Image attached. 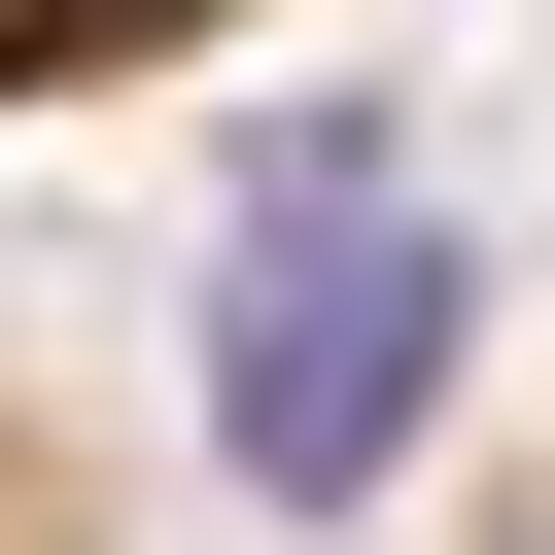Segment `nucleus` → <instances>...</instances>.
Segmentation results:
<instances>
[{
	"instance_id": "2",
	"label": "nucleus",
	"mask_w": 555,
	"mask_h": 555,
	"mask_svg": "<svg viewBox=\"0 0 555 555\" xmlns=\"http://www.w3.org/2000/svg\"><path fill=\"white\" fill-rule=\"evenodd\" d=\"M520 555H555V486H520Z\"/></svg>"
},
{
	"instance_id": "1",
	"label": "nucleus",
	"mask_w": 555,
	"mask_h": 555,
	"mask_svg": "<svg viewBox=\"0 0 555 555\" xmlns=\"http://www.w3.org/2000/svg\"><path fill=\"white\" fill-rule=\"evenodd\" d=\"M451 208H382L347 139H278V208H243V278H208V451L278 486V520H347L416 416H451Z\"/></svg>"
}]
</instances>
